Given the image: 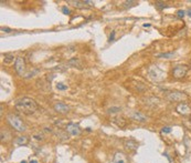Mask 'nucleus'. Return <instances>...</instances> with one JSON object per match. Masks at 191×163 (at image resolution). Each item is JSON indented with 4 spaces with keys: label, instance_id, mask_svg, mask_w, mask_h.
I'll list each match as a JSON object with an SVG mask.
<instances>
[{
    "label": "nucleus",
    "instance_id": "obj_9",
    "mask_svg": "<svg viewBox=\"0 0 191 163\" xmlns=\"http://www.w3.org/2000/svg\"><path fill=\"white\" fill-rule=\"evenodd\" d=\"M176 109L180 114H182V115H188V114L191 113V108L187 105V103H185V102L179 103V105H177Z\"/></svg>",
    "mask_w": 191,
    "mask_h": 163
},
{
    "label": "nucleus",
    "instance_id": "obj_20",
    "mask_svg": "<svg viewBox=\"0 0 191 163\" xmlns=\"http://www.w3.org/2000/svg\"><path fill=\"white\" fill-rule=\"evenodd\" d=\"M121 111V108H117V107H113V108L108 109L109 113H116V112H119Z\"/></svg>",
    "mask_w": 191,
    "mask_h": 163
},
{
    "label": "nucleus",
    "instance_id": "obj_19",
    "mask_svg": "<svg viewBox=\"0 0 191 163\" xmlns=\"http://www.w3.org/2000/svg\"><path fill=\"white\" fill-rule=\"evenodd\" d=\"M69 65H70V66H73V67H75V66L77 65V66L80 67V66H81V63H80V61L77 60V59L74 58V59H72V60H70V61H69Z\"/></svg>",
    "mask_w": 191,
    "mask_h": 163
},
{
    "label": "nucleus",
    "instance_id": "obj_8",
    "mask_svg": "<svg viewBox=\"0 0 191 163\" xmlns=\"http://www.w3.org/2000/svg\"><path fill=\"white\" fill-rule=\"evenodd\" d=\"M67 133H70L71 136H79L80 133H81V129H80V126L75 123H69L65 128Z\"/></svg>",
    "mask_w": 191,
    "mask_h": 163
},
{
    "label": "nucleus",
    "instance_id": "obj_12",
    "mask_svg": "<svg viewBox=\"0 0 191 163\" xmlns=\"http://www.w3.org/2000/svg\"><path fill=\"white\" fill-rule=\"evenodd\" d=\"M128 160L123 152H116L114 155V163H127Z\"/></svg>",
    "mask_w": 191,
    "mask_h": 163
},
{
    "label": "nucleus",
    "instance_id": "obj_11",
    "mask_svg": "<svg viewBox=\"0 0 191 163\" xmlns=\"http://www.w3.org/2000/svg\"><path fill=\"white\" fill-rule=\"evenodd\" d=\"M124 145L128 151H135L138 148V143H137L135 140H131V139L126 140V141L124 142Z\"/></svg>",
    "mask_w": 191,
    "mask_h": 163
},
{
    "label": "nucleus",
    "instance_id": "obj_14",
    "mask_svg": "<svg viewBox=\"0 0 191 163\" xmlns=\"http://www.w3.org/2000/svg\"><path fill=\"white\" fill-rule=\"evenodd\" d=\"M13 59H15V55L13 53H5L3 55V62L7 63V65H9L13 61Z\"/></svg>",
    "mask_w": 191,
    "mask_h": 163
},
{
    "label": "nucleus",
    "instance_id": "obj_31",
    "mask_svg": "<svg viewBox=\"0 0 191 163\" xmlns=\"http://www.w3.org/2000/svg\"><path fill=\"white\" fill-rule=\"evenodd\" d=\"M21 163H26V162H24V161H22V162Z\"/></svg>",
    "mask_w": 191,
    "mask_h": 163
},
{
    "label": "nucleus",
    "instance_id": "obj_27",
    "mask_svg": "<svg viewBox=\"0 0 191 163\" xmlns=\"http://www.w3.org/2000/svg\"><path fill=\"white\" fill-rule=\"evenodd\" d=\"M1 30L5 31V32H11V29H9V28H1Z\"/></svg>",
    "mask_w": 191,
    "mask_h": 163
},
{
    "label": "nucleus",
    "instance_id": "obj_5",
    "mask_svg": "<svg viewBox=\"0 0 191 163\" xmlns=\"http://www.w3.org/2000/svg\"><path fill=\"white\" fill-rule=\"evenodd\" d=\"M188 70H189L188 66H186V65L176 66V67L172 69L173 78H176V79H182V78H185L187 72H188Z\"/></svg>",
    "mask_w": 191,
    "mask_h": 163
},
{
    "label": "nucleus",
    "instance_id": "obj_30",
    "mask_svg": "<svg viewBox=\"0 0 191 163\" xmlns=\"http://www.w3.org/2000/svg\"><path fill=\"white\" fill-rule=\"evenodd\" d=\"M29 163H38V161H36V160H31Z\"/></svg>",
    "mask_w": 191,
    "mask_h": 163
},
{
    "label": "nucleus",
    "instance_id": "obj_2",
    "mask_svg": "<svg viewBox=\"0 0 191 163\" xmlns=\"http://www.w3.org/2000/svg\"><path fill=\"white\" fill-rule=\"evenodd\" d=\"M7 120H8V122H9V124L11 126L12 129H15V131H18V132H23V131H26V129H27V126H24L23 121H22L17 114L9 113L7 115Z\"/></svg>",
    "mask_w": 191,
    "mask_h": 163
},
{
    "label": "nucleus",
    "instance_id": "obj_1",
    "mask_svg": "<svg viewBox=\"0 0 191 163\" xmlns=\"http://www.w3.org/2000/svg\"><path fill=\"white\" fill-rule=\"evenodd\" d=\"M15 109L18 111H20L21 113L27 114V115H30V114H33L34 112L38 109V105H36V101L33 99L31 98H22L20 100L15 102Z\"/></svg>",
    "mask_w": 191,
    "mask_h": 163
},
{
    "label": "nucleus",
    "instance_id": "obj_21",
    "mask_svg": "<svg viewBox=\"0 0 191 163\" xmlns=\"http://www.w3.org/2000/svg\"><path fill=\"white\" fill-rule=\"evenodd\" d=\"M124 5H125V7H131V6H135V5H137V2L136 1H125L124 2Z\"/></svg>",
    "mask_w": 191,
    "mask_h": 163
},
{
    "label": "nucleus",
    "instance_id": "obj_16",
    "mask_svg": "<svg viewBox=\"0 0 191 163\" xmlns=\"http://www.w3.org/2000/svg\"><path fill=\"white\" fill-rule=\"evenodd\" d=\"M173 55H175V52H165V53H159L157 57H158V58L170 59V58H172Z\"/></svg>",
    "mask_w": 191,
    "mask_h": 163
},
{
    "label": "nucleus",
    "instance_id": "obj_15",
    "mask_svg": "<svg viewBox=\"0 0 191 163\" xmlns=\"http://www.w3.org/2000/svg\"><path fill=\"white\" fill-rule=\"evenodd\" d=\"M28 136H19L18 139H17V144L19 145H26L28 143Z\"/></svg>",
    "mask_w": 191,
    "mask_h": 163
},
{
    "label": "nucleus",
    "instance_id": "obj_13",
    "mask_svg": "<svg viewBox=\"0 0 191 163\" xmlns=\"http://www.w3.org/2000/svg\"><path fill=\"white\" fill-rule=\"evenodd\" d=\"M113 122L115 123L117 126H119V128H124V126H126L127 121L125 120L123 117H116V118H114V119H113Z\"/></svg>",
    "mask_w": 191,
    "mask_h": 163
},
{
    "label": "nucleus",
    "instance_id": "obj_25",
    "mask_svg": "<svg viewBox=\"0 0 191 163\" xmlns=\"http://www.w3.org/2000/svg\"><path fill=\"white\" fill-rule=\"evenodd\" d=\"M170 131H171V128H169V126H165V128H162V132L164 133H169Z\"/></svg>",
    "mask_w": 191,
    "mask_h": 163
},
{
    "label": "nucleus",
    "instance_id": "obj_23",
    "mask_svg": "<svg viewBox=\"0 0 191 163\" xmlns=\"http://www.w3.org/2000/svg\"><path fill=\"white\" fill-rule=\"evenodd\" d=\"M177 15H178V17H180V18H183L186 15V11H183V10H178Z\"/></svg>",
    "mask_w": 191,
    "mask_h": 163
},
{
    "label": "nucleus",
    "instance_id": "obj_6",
    "mask_svg": "<svg viewBox=\"0 0 191 163\" xmlns=\"http://www.w3.org/2000/svg\"><path fill=\"white\" fill-rule=\"evenodd\" d=\"M15 70L17 71V73H18L19 76H22V74L24 73V71H26V61H24V59L22 58V57L15 58Z\"/></svg>",
    "mask_w": 191,
    "mask_h": 163
},
{
    "label": "nucleus",
    "instance_id": "obj_22",
    "mask_svg": "<svg viewBox=\"0 0 191 163\" xmlns=\"http://www.w3.org/2000/svg\"><path fill=\"white\" fill-rule=\"evenodd\" d=\"M155 5H156V7H157V8H159V9H162V8H165V7H166V3L160 2V1H157Z\"/></svg>",
    "mask_w": 191,
    "mask_h": 163
},
{
    "label": "nucleus",
    "instance_id": "obj_4",
    "mask_svg": "<svg viewBox=\"0 0 191 163\" xmlns=\"http://www.w3.org/2000/svg\"><path fill=\"white\" fill-rule=\"evenodd\" d=\"M166 98H167L169 101L182 102L188 99V95L183 92H180V91H168V92L166 93Z\"/></svg>",
    "mask_w": 191,
    "mask_h": 163
},
{
    "label": "nucleus",
    "instance_id": "obj_29",
    "mask_svg": "<svg viewBox=\"0 0 191 163\" xmlns=\"http://www.w3.org/2000/svg\"><path fill=\"white\" fill-rule=\"evenodd\" d=\"M187 15H188L189 17H191V9H189L188 11H187Z\"/></svg>",
    "mask_w": 191,
    "mask_h": 163
},
{
    "label": "nucleus",
    "instance_id": "obj_18",
    "mask_svg": "<svg viewBox=\"0 0 191 163\" xmlns=\"http://www.w3.org/2000/svg\"><path fill=\"white\" fill-rule=\"evenodd\" d=\"M56 89L60 90V91H64V90H67V84H64V83H58L56 84Z\"/></svg>",
    "mask_w": 191,
    "mask_h": 163
},
{
    "label": "nucleus",
    "instance_id": "obj_17",
    "mask_svg": "<svg viewBox=\"0 0 191 163\" xmlns=\"http://www.w3.org/2000/svg\"><path fill=\"white\" fill-rule=\"evenodd\" d=\"M70 3H72L75 8H83V7H84L85 1H79V0H75V1H70Z\"/></svg>",
    "mask_w": 191,
    "mask_h": 163
},
{
    "label": "nucleus",
    "instance_id": "obj_26",
    "mask_svg": "<svg viewBox=\"0 0 191 163\" xmlns=\"http://www.w3.org/2000/svg\"><path fill=\"white\" fill-rule=\"evenodd\" d=\"M38 72V70H34V71H32V72H30V73H28L27 76H26V78H30V77H33V74L34 73H36Z\"/></svg>",
    "mask_w": 191,
    "mask_h": 163
},
{
    "label": "nucleus",
    "instance_id": "obj_3",
    "mask_svg": "<svg viewBox=\"0 0 191 163\" xmlns=\"http://www.w3.org/2000/svg\"><path fill=\"white\" fill-rule=\"evenodd\" d=\"M148 76L152 81L159 82V81L164 80L165 72L161 70L159 67H157V66H152V67L148 69Z\"/></svg>",
    "mask_w": 191,
    "mask_h": 163
},
{
    "label": "nucleus",
    "instance_id": "obj_28",
    "mask_svg": "<svg viewBox=\"0 0 191 163\" xmlns=\"http://www.w3.org/2000/svg\"><path fill=\"white\" fill-rule=\"evenodd\" d=\"M114 36H115V32H114V31H113V32H112V34H111V36H109V41H113V39H114Z\"/></svg>",
    "mask_w": 191,
    "mask_h": 163
},
{
    "label": "nucleus",
    "instance_id": "obj_10",
    "mask_svg": "<svg viewBox=\"0 0 191 163\" xmlns=\"http://www.w3.org/2000/svg\"><path fill=\"white\" fill-rule=\"evenodd\" d=\"M54 110L59 113H67L70 111V107L63 102H58L54 105Z\"/></svg>",
    "mask_w": 191,
    "mask_h": 163
},
{
    "label": "nucleus",
    "instance_id": "obj_7",
    "mask_svg": "<svg viewBox=\"0 0 191 163\" xmlns=\"http://www.w3.org/2000/svg\"><path fill=\"white\" fill-rule=\"evenodd\" d=\"M129 118H131V120L137 121V122H146L147 119H148L145 114L139 112V111H131V113H129Z\"/></svg>",
    "mask_w": 191,
    "mask_h": 163
},
{
    "label": "nucleus",
    "instance_id": "obj_24",
    "mask_svg": "<svg viewBox=\"0 0 191 163\" xmlns=\"http://www.w3.org/2000/svg\"><path fill=\"white\" fill-rule=\"evenodd\" d=\"M62 12L65 13V15H70V9L64 6V7H62Z\"/></svg>",
    "mask_w": 191,
    "mask_h": 163
}]
</instances>
